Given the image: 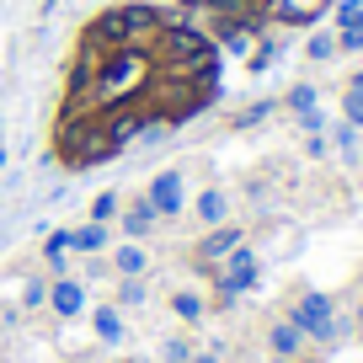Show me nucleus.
<instances>
[{
	"label": "nucleus",
	"instance_id": "nucleus-1",
	"mask_svg": "<svg viewBox=\"0 0 363 363\" xmlns=\"http://www.w3.org/2000/svg\"><path fill=\"white\" fill-rule=\"evenodd\" d=\"M54 155L65 160L69 171H91V166H102V160L123 155V150L107 139L102 118L96 113H59L54 123Z\"/></svg>",
	"mask_w": 363,
	"mask_h": 363
},
{
	"label": "nucleus",
	"instance_id": "nucleus-2",
	"mask_svg": "<svg viewBox=\"0 0 363 363\" xmlns=\"http://www.w3.org/2000/svg\"><path fill=\"white\" fill-rule=\"evenodd\" d=\"M289 320L299 326V337H305V342H320V347H331V342H342L352 331V320H342L337 305H331L320 289H305V294L294 299V310H289Z\"/></svg>",
	"mask_w": 363,
	"mask_h": 363
},
{
	"label": "nucleus",
	"instance_id": "nucleus-3",
	"mask_svg": "<svg viewBox=\"0 0 363 363\" xmlns=\"http://www.w3.org/2000/svg\"><path fill=\"white\" fill-rule=\"evenodd\" d=\"M208 278H214V305H235L240 294H251V289H257L262 262H257V251H251V246H235L214 272H208Z\"/></svg>",
	"mask_w": 363,
	"mask_h": 363
},
{
	"label": "nucleus",
	"instance_id": "nucleus-4",
	"mask_svg": "<svg viewBox=\"0 0 363 363\" xmlns=\"http://www.w3.org/2000/svg\"><path fill=\"white\" fill-rule=\"evenodd\" d=\"M145 203L155 208V219H182L187 214V177L182 171H155L145 187Z\"/></svg>",
	"mask_w": 363,
	"mask_h": 363
},
{
	"label": "nucleus",
	"instance_id": "nucleus-5",
	"mask_svg": "<svg viewBox=\"0 0 363 363\" xmlns=\"http://www.w3.org/2000/svg\"><path fill=\"white\" fill-rule=\"evenodd\" d=\"M235 246H246V230H240V225H214V230H203V240H198V262H203V272H214Z\"/></svg>",
	"mask_w": 363,
	"mask_h": 363
},
{
	"label": "nucleus",
	"instance_id": "nucleus-6",
	"mask_svg": "<svg viewBox=\"0 0 363 363\" xmlns=\"http://www.w3.org/2000/svg\"><path fill=\"white\" fill-rule=\"evenodd\" d=\"M48 310L75 320L80 310H86V284H80V278H54V284H48Z\"/></svg>",
	"mask_w": 363,
	"mask_h": 363
},
{
	"label": "nucleus",
	"instance_id": "nucleus-7",
	"mask_svg": "<svg viewBox=\"0 0 363 363\" xmlns=\"http://www.w3.org/2000/svg\"><path fill=\"white\" fill-rule=\"evenodd\" d=\"M193 219H198V230L230 225V193H225V187H203L198 203H193Z\"/></svg>",
	"mask_w": 363,
	"mask_h": 363
},
{
	"label": "nucleus",
	"instance_id": "nucleus-8",
	"mask_svg": "<svg viewBox=\"0 0 363 363\" xmlns=\"http://www.w3.org/2000/svg\"><path fill=\"white\" fill-rule=\"evenodd\" d=\"M107 267H113L118 278H145L155 262H150L145 240H123V246H113V262H107Z\"/></svg>",
	"mask_w": 363,
	"mask_h": 363
},
{
	"label": "nucleus",
	"instance_id": "nucleus-9",
	"mask_svg": "<svg viewBox=\"0 0 363 363\" xmlns=\"http://www.w3.org/2000/svg\"><path fill=\"white\" fill-rule=\"evenodd\" d=\"M267 352H272V358H284V363H294L299 352H305V337H299V326L289 315L267 326Z\"/></svg>",
	"mask_w": 363,
	"mask_h": 363
},
{
	"label": "nucleus",
	"instance_id": "nucleus-10",
	"mask_svg": "<svg viewBox=\"0 0 363 363\" xmlns=\"http://www.w3.org/2000/svg\"><path fill=\"white\" fill-rule=\"evenodd\" d=\"M118 225H123V235H128V240H150L160 219H155V208H150L145 198H134L128 208H118Z\"/></svg>",
	"mask_w": 363,
	"mask_h": 363
},
{
	"label": "nucleus",
	"instance_id": "nucleus-11",
	"mask_svg": "<svg viewBox=\"0 0 363 363\" xmlns=\"http://www.w3.org/2000/svg\"><path fill=\"white\" fill-rule=\"evenodd\" d=\"M107 240H113V225H96V219H86L80 230H69V251H80V257L107 251Z\"/></svg>",
	"mask_w": 363,
	"mask_h": 363
},
{
	"label": "nucleus",
	"instance_id": "nucleus-12",
	"mask_svg": "<svg viewBox=\"0 0 363 363\" xmlns=\"http://www.w3.org/2000/svg\"><path fill=\"white\" fill-rule=\"evenodd\" d=\"M171 315H177L182 326H198V320L208 315V299L198 294V289H177V294H171Z\"/></svg>",
	"mask_w": 363,
	"mask_h": 363
},
{
	"label": "nucleus",
	"instance_id": "nucleus-13",
	"mask_svg": "<svg viewBox=\"0 0 363 363\" xmlns=\"http://www.w3.org/2000/svg\"><path fill=\"white\" fill-rule=\"evenodd\" d=\"M91 331H96V342L118 347V342H123V310H118V305H102V310H91Z\"/></svg>",
	"mask_w": 363,
	"mask_h": 363
},
{
	"label": "nucleus",
	"instance_id": "nucleus-14",
	"mask_svg": "<svg viewBox=\"0 0 363 363\" xmlns=\"http://www.w3.org/2000/svg\"><path fill=\"white\" fill-rule=\"evenodd\" d=\"M145 299H150L145 278H118V299H113L118 310H139V305H145Z\"/></svg>",
	"mask_w": 363,
	"mask_h": 363
},
{
	"label": "nucleus",
	"instance_id": "nucleus-15",
	"mask_svg": "<svg viewBox=\"0 0 363 363\" xmlns=\"http://www.w3.org/2000/svg\"><path fill=\"white\" fill-rule=\"evenodd\" d=\"M118 208H123V198H118L113 187L91 198V219H96V225H113V219H118Z\"/></svg>",
	"mask_w": 363,
	"mask_h": 363
},
{
	"label": "nucleus",
	"instance_id": "nucleus-16",
	"mask_svg": "<svg viewBox=\"0 0 363 363\" xmlns=\"http://www.w3.org/2000/svg\"><path fill=\"white\" fill-rule=\"evenodd\" d=\"M305 54L315 59V65H326V59H337V33H310Z\"/></svg>",
	"mask_w": 363,
	"mask_h": 363
},
{
	"label": "nucleus",
	"instance_id": "nucleus-17",
	"mask_svg": "<svg viewBox=\"0 0 363 363\" xmlns=\"http://www.w3.org/2000/svg\"><path fill=\"white\" fill-rule=\"evenodd\" d=\"M48 284H54V278H27V284H22V305L27 310H43L48 305Z\"/></svg>",
	"mask_w": 363,
	"mask_h": 363
},
{
	"label": "nucleus",
	"instance_id": "nucleus-18",
	"mask_svg": "<svg viewBox=\"0 0 363 363\" xmlns=\"http://www.w3.org/2000/svg\"><path fill=\"white\" fill-rule=\"evenodd\" d=\"M337 54H363V22L337 27Z\"/></svg>",
	"mask_w": 363,
	"mask_h": 363
},
{
	"label": "nucleus",
	"instance_id": "nucleus-19",
	"mask_svg": "<svg viewBox=\"0 0 363 363\" xmlns=\"http://www.w3.org/2000/svg\"><path fill=\"white\" fill-rule=\"evenodd\" d=\"M331 145H337V155H358V128H352V123H337V128H331Z\"/></svg>",
	"mask_w": 363,
	"mask_h": 363
},
{
	"label": "nucleus",
	"instance_id": "nucleus-20",
	"mask_svg": "<svg viewBox=\"0 0 363 363\" xmlns=\"http://www.w3.org/2000/svg\"><path fill=\"white\" fill-rule=\"evenodd\" d=\"M315 96H320L315 86H294V91L284 96V107H289V113H310V107H315Z\"/></svg>",
	"mask_w": 363,
	"mask_h": 363
},
{
	"label": "nucleus",
	"instance_id": "nucleus-21",
	"mask_svg": "<svg viewBox=\"0 0 363 363\" xmlns=\"http://www.w3.org/2000/svg\"><path fill=\"white\" fill-rule=\"evenodd\" d=\"M193 352H198V347H193L187 337H171L166 347H160V358H166V363H193Z\"/></svg>",
	"mask_w": 363,
	"mask_h": 363
},
{
	"label": "nucleus",
	"instance_id": "nucleus-22",
	"mask_svg": "<svg viewBox=\"0 0 363 363\" xmlns=\"http://www.w3.org/2000/svg\"><path fill=\"white\" fill-rule=\"evenodd\" d=\"M342 123L363 128V96H358V91H347V96H342Z\"/></svg>",
	"mask_w": 363,
	"mask_h": 363
},
{
	"label": "nucleus",
	"instance_id": "nucleus-23",
	"mask_svg": "<svg viewBox=\"0 0 363 363\" xmlns=\"http://www.w3.org/2000/svg\"><path fill=\"white\" fill-rule=\"evenodd\" d=\"M347 22H363V0H342L337 6V27H347Z\"/></svg>",
	"mask_w": 363,
	"mask_h": 363
},
{
	"label": "nucleus",
	"instance_id": "nucleus-24",
	"mask_svg": "<svg viewBox=\"0 0 363 363\" xmlns=\"http://www.w3.org/2000/svg\"><path fill=\"white\" fill-rule=\"evenodd\" d=\"M299 128H305V134H320V128H326V113H320V107H310V113H299Z\"/></svg>",
	"mask_w": 363,
	"mask_h": 363
},
{
	"label": "nucleus",
	"instance_id": "nucleus-25",
	"mask_svg": "<svg viewBox=\"0 0 363 363\" xmlns=\"http://www.w3.org/2000/svg\"><path fill=\"white\" fill-rule=\"evenodd\" d=\"M267 113H272V102H257V107H246V113H240L235 123H240V128H251V123H262Z\"/></svg>",
	"mask_w": 363,
	"mask_h": 363
},
{
	"label": "nucleus",
	"instance_id": "nucleus-26",
	"mask_svg": "<svg viewBox=\"0 0 363 363\" xmlns=\"http://www.w3.org/2000/svg\"><path fill=\"white\" fill-rule=\"evenodd\" d=\"M272 59H278V43H262V48H257V54H251V69H267V65H272Z\"/></svg>",
	"mask_w": 363,
	"mask_h": 363
},
{
	"label": "nucleus",
	"instance_id": "nucleus-27",
	"mask_svg": "<svg viewBox=\"0 0 363 363\" xmlns=\"http://www.w3.org/2000/svg\"><path fill=\"white\" fill-rule=\"evenodd\" d=\"M305 155H315V160H320V155H326V139H320V134H310V139H305Z\"/></svg>",
	"mask_w": 363,
	"mask_h": 363
},
{
	"label": "nucleus",
	"instance_id": "nucleus-28",
	"mask_svg": "<svg viewBox=\"0 0 363 363\" xmlns=\"http://www.w3.org/2000/svg\"><path fill=\"white\" fill-rule=\"evenodd\" d=\"M193 363H225V347H208V352H193Z\"/></svg>",
	"mask_w": 363,
	"mask_h": 363
},
{
	"label": "nucleus",
	"instance_id": "nucleus-29",
	"mask_svg": "<svg viewBox=\"0 0 363 363\" xmlns=\"http://www.w3.org/2000/svg\"><path fill=\"white\" fill-rule=\"evenodd\" d=\"M352 331H363V294H358V305H352Z\"/></svg>",
	"mask_w": 363,
	"mask_h": 363
},
{
	"label": "nucleus",
	"instance_id": "nucleus-30",
	"mask_svg": "<svg viewBox=\"0 0 363 363\" xmlns=\"http://www.w3.org/2000/svg\"><path fill=\"white\" fill-rule=\"evenodd\" d=\"M347 91H358V96H363V69H358V75L347 80Z\"/></svg>",
	"mask_w": 363,
	"mask_h": 363
},
{
	"label": "nucleus",
	"instance_id": "nucleus-31",
	"mask_svg": "<svg viewBox=\"0 0 363 363\" xmlns=\"http://www.w3.org/2000/svg\"><path fill=\"white\" fill-rule=\"evenodd\" d=\"M294 363H326V358H305V352H299V358H294Z\"/></svg>",
	"mask_w": 363,
	"mask_h": 363
},
{
	"label": "nucleus",
	"instance_id": "nucleus-32",
	"mask_svg": "<svg viewBox=\"0 0 363 363\" xmlns=\"http://www.w3.org/2000/svg\"><path fill=\"white\" fill-rule=\"evenodd\" d=\"M0 171H6V150H0Z\"/></svg>",
	"mask_w": 363,
	"mask_h": 363
},
{
	"label": "nucleus",
	"instance_id": "nucleus-33",
	"mask_svg": "<svg viewBox=\"0 0 363 363\" xmlns=\"http://www.w3.org/2000/svg\"><path fill=\"white\" fill-rule=\"evenodd\" d=\"M198 6H203V0H198Z\"/></svg>",
	"mask_w": 363,
	"mask_h": 363
},
{
	"label": "nucleus",
	"instance_id": "nucleus-34",
	"mask_svg": "<svg viewBox=\"0 0 363 363\" xmlns=\"http://www.w3.org/2000/svg\"><path fill=\"white\" fill-rule=\"evenodd\" d=\"M128 363H134V358H128Z\"/></svg>",
	"mask_w": 363,
	"mask_h": 363
}]
</instances>
